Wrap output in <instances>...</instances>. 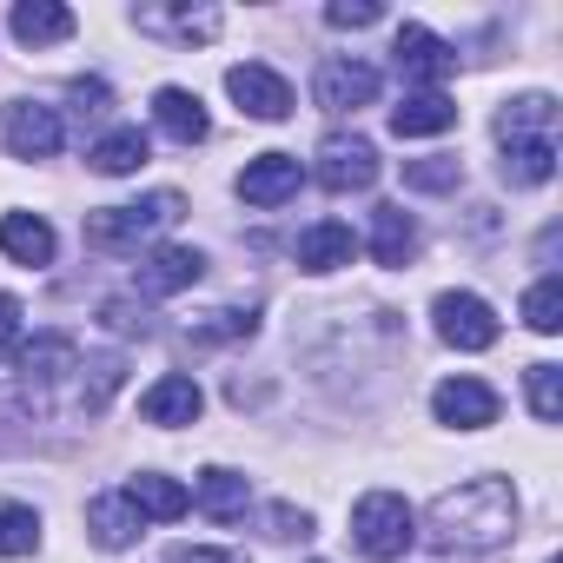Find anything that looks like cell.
I'll use <instances>...</instances> for the list:
<instances>
[{
  "label": "cell",
  "mask_w": 563,
  "mask_h": 563,
  "mask_svg": "<svg viewBox=\"0 0 563 563\" xmlns=\"http://www.w3.org/2000/svg\"><path fill=\"white\" fill-rule=\"evenodd\" d=\"M550 126H556V100H550V93H517V100H504V113H497V146L550 140Z\"/></svg>",
  "instance_id": "24"
},
{
  "label": "cell",
  "mask_w": 563,
  "mask_h": 563,
  "mask_svg": "<svg viewBox=\"0 0 563 563\" xmlns=\"http://www.w3.org/2000/svg\"><path fill=\"white\" fill-rule=\"evenodd\" d=\"M140 523H146V517H140L120 490H107V497L87 504V537H93L100 550H133V543H140Z\"/></svg>",
  "instance_id": "22"
},
{
  "label": "cell",
  "mask_w": 563,
  "mask_h": 563,
  "mask_svg": "<svg viewBox=\"0 0 563 563\" xmlns=\"http://www.w3.org/2000/svg\"><path fill=\"white\" fill-rule=\"evenodd\" d=\"M451 126H457V100H444V93H405L391 107L398 140H431V133H451Z\"/></svg>",
  "instance_id": "20"
},
{
  "label": "cell",
  "mask_w": 563,
  "mask_h": 563,
  "mask_svg": "<svg viewBox=\"0 0 563 563\" xmlns=\"http://www.w3.org/2000/svg\"><path fill=\"white\" fill-rule=\"evenodd\" d=\"M100 325L120 332V339H153V312L133 306V299H107V306H100Z\"/></svg>",
  "instance_id": "34"
},
{
  "label": "cell",
  "mask_w": 563,
  "mask_h": 563,
  "mask_svg": "<svg viewBox=\"0 0 563 563\" xmlns=\"http://www.w3.org/2000/svg\"><path fill=\"white\" fill-rule=\"evenodd\" d=\"M67 93L80 100V113H107V107H113V87H107V80H74Z\"/></svg>",
  "instance_id": "39"
},
{
  "label": "cell",
  "mask_w": 563,
  "mask_h": 563,
  "mask_svg": "<svg viewBox=\"0 0 563 563\" xmlns=\"http://www.w3.org/2000/svg\"><path fill=\"white\" fill-rule=\"evenodd\" d=\"M87 159H93V173H107V179H126V173H140V166L153 159V140H146L140 126H113V133H107V140H100Z\"/></svg>",
  "instance_id": "25"
},
{
  "label": "cell",
  "mask_w": 563,
  "mask_h": 563,
  "mask_svg": "<svg viewBox=\"0 0 563 563\" xmlns=\"http://www.w3.org/2000/svg\"><path fill=\"white\" fill-rule=\"evenodd\" d=\"M34 550H41V510L0 504V556H34Z\"/></svg>",
  "instance_id": "29"
},
{
  "label": "cell",
  "mask_w": 563,
  "mask_h": 563,
  "mask_svg": "<svg viewBox=\"0 0 563 563\" xmlns=\"http://www.w3.org/2000/svg\"><path fill=\"white\" fill-rule=\"evenodd\" d=\"M60 140H67V126H60L54 107H41V100H14L8 107V153L14 159H54Z\"/></svg>",
  "instance_id": "9"
},
{
  "label": "cell",
  "mask_w": 563,
  "mask_h": 563,
  "mask_svg": "<svg viewBox=\"0 0 563 563\" xmlns=\"http://www.w3.org/2000/svg\"><path fill=\"white\" fill-rule=\"evenodd\" d=\"M457 179H464V159H451V153L405 159V186H411V192H451Z\"/></svg>",
  "instance_id": "32"
},
{
  "label": "cell",
  "mask_w": 563,
  "mask_h": 563,
  "mask_svg": "<svg viewBox=\"0 0 563 563\" xmlns=\"http://www.w3.org/2000/svg\"><path fill=\"white\" fill-rule=\"evenodd\" d=\"M0 252H8L14 265H54L60 239H54V225L41 212H8L0 219Z\"/></svg>",
  "instance_id": "19"
},
{
  "label": "cell",
  "mask_w": 563,
  "mask_h": 563,
  "mask_svg": "<svg viewBox=\"0 0 563 563\" xmlns=\"http://www.w3.org/2000/svg\"><path fill=\"white\" fill-rule=\"evenodd\" d=\"M431 411H438V424H451V431H484V424H497V391H490L484 378H444V385L431 391Z\"/></svg>",
  "instance_id": "11"
},
{
  "label": "cell",
  "mask_w": 563,
  "mask_h": 563,
  "mask_svg": "<svg viewBox=\"0 0 563 563\" xmlns=\"http://www.w3.org/2000/svg\"><path fill=\"white\" fill-rule=\"evenodd\" d=\"M166 563H245L239 550H212V543H179V550H166Z\"/></svg>",
  "instance_id": "38"
},
{
  "label": "cell",
  "mask_w": 563,
  "mask_h": 563,
  "mask_svg": "<svg viewBox=\"0 0 563 563\" xmlns=\"http://www.w3.org/2000/svg\"><path fill=\"white\" fill-rule=\"evenodd\" d=\"M199 278H206V252H192V245H159V252L140 258L133 286H140L146 299H173V292L199 286Z\"/></svg>",
  "instance_id": "8"
},
{
  "label": "cell",
  "mask_w": 563,
  "mask_h": 563,
  "mask_svg": "<svg viewBox=\"0 0 563 563\" xmlns=\"http://www.w3.org/2000/svg\"><path fill=\"white\" fill-rule=\"evenodd\" d=\"M192 504H199L212 523H239V517H245V504H252V484H245L239 471L212 464V471H199V484H192Z\"/></svg>",
  "instance_id": "21"
},
{
  "label": "cell",
  "mask_w": 563,
  "mask_h": 563,
  "mask_svg": "<svg viewBox=\"0 0 563 563\" xmlns=\"http://www.w3.org/2000/svg\"><path fill=\"white\" fill-rule=\"evenodd\" d=\"M431 319H438V339L457 345V352H490L497 345V312L477 292H438Z\"/></svg>",
  "instance_id": "5"
},
{
  "label": "cell",
  "mask_w": 563,
  "mask_h": 563,
  "mask_svg": "<svg viewBox=\"0 0 563 563\" xmlns=\"http://www.w3.org/2000/svg\"><path fill=\"white\" fill-rule=\"evenodd\" d=\"M126 385V358L120 352H100V358H80V405H87V418H100L107 411V398Z\"/></svg>",
  "instance_id": "26"
},
{
  "label": "cell",
  "mask_w": 563,
  "mask_h": 563,
  "mask_svg": "<svg viewBox=\"0 0 563 563\" xmlns=\"http://www.w3.org/2000/svg\"><path fill=\"white\" fill-rule=\"evenodd\" d=\"M523 325H530V332H543V339H550V332H563V278H556V272H550V278H537V286L523 292Z\"/></svg>",
  "instance_id": "31"
},
{
  "label": "cell",
  "mask_w": 563,
  "mask_h": 563,
  "mask_svg": "<svg viewBox=\"0 0 563 563\" xmlns=\"http://www.w3.org/2000/svg\"><path fill=\"white\" fill-rule=\"evenodd\" d=\"M140 517H153V523H179L186 510H192V490L179 484V477H159V471H140V477H126V490H120Z\"/></svg>",
  "instance_id": "16"
},
{
  "label": "cell",
  "mask_w": 563,
  "mask_h": 563,
  "mask_svg": "<svg viewBox=\"0 0 563 563\" xmlns=\"http://www.w3.org/2000/svg\"><path fill=\"white\" fill-rule=\"evenodd\" d=\"M27 332V312H21V299L14 292H0V365H8V358H21V339Z\"/></svg>",
  "instance_id": "36"
},
{
  "label": "cell",
  "mask_w": 563,
  "mask_h": 563,
  "mask_svg": "<svg viewBox=\"0 0 563 563\" xmlns=\"http://www.w3.org/2000/svg\"><path fill=\"white\" fill-rule=\"evenodd\" d=\"M133 21H140V34H173V41H212V34H219V14H212V8H199V14H192V8H186V14L140 8Z\"/></svg>",
  "instance_id": "27"
},
{
  "label": "cell",
  "mask_w": 563,
  "mask_h": 563,
  "mask_svg": "<svg viewBox=\"0 0 563 563\" xmlns=\"http://www.w3.org/2000/svg\"><path fill=\"white\" fill-rule=\"evenodd\" d=\"M523 385H530V411H537V424H556V418H563V365H530Z\"/></svg>",
  "instance_id": "33"
},
{
  "label": "cell",
  "mask_w": 563,
  "mask_h": 563,
  "mask_svg": "<svg viewBox=\"0 0 563 563\" xmlns=\"http://www.w3.org/2000/svg\"><path fill=\"white\" fill-rule=\"evenodd\" d=\"M199 411H206V391H199L186 372H166V378H153V385L140 391V418H146V424H159V431L199 424Z\"/></svg>",
  "instance_id": "10"
},
{
  "label": "cell",
  "mask_w": 563,
  "mask_h": 563,
  "mask_svg": "<svg viewBox=\"0 0 563 563\" xmlns=\"http://www.w3.org/2000/svg\"><path fill=\"white\" fill-rule=\"evenodd\" d=\"M312 173H319L325 192H365V186L378 179V146H372L365 133H325Z\"/></svg>",
  "instance_id": "4"
},
{
  "label": "cell",
  "mask_w": 563,
  "mask_h": 563,
  "mask_svg": "<svg viewBox=\"0 0 563 563\" xmlns=\"http://www.w3.org/2000/svg\"><path fill=\"white\" fill-rule=\"evenodd\" d=\"M372 258H378L385 272H405V265L418 258V219H411L405 206H378V212H372Z\"/></svg>",
  "instance_id": "18"
},
{
  "label": "cell",
  "mask_w": 563,
  "mask_h": 563,
  "mask_svg": "<svg viewBox=\"0 0 563 563\" xmlns=\"http://www.w3.org/2000/svg\"><path fill=\"white\" fill-rule=\"evenodd\" d=\"M325 21H332V27H378L385 8H378V0H332Z\"/></svg>",
  "instance_id": "37"
},
{
  "label": "cell",
  "mask_w": 563,
  "mask_h": 563,
  "mask_svg": "<svg viewBox=\"0 0 563 563\" xmlns=\"http://www.w3.org/2000/svg\"><path fill=\"white\" fill-rule=\"evenodd\" d=\"M556 173V146L550 140H517V146H504V179L510 186H543Z\"/></svg>",
  "instance_id": "28"
},
{
  "label": "cell",
  "mask_w": 563,
  "mask_h": 563,
  "mask_svg": "<svg viewBox=\"0 0 563 563\" xmlns=\"http://www.w3.org/2000/svg\"><path fill=\"white\" fill-rule=\"evenodd\" d=\"M153 126H159L166 140H179V146H199V140L212 133L199 93H186V87H159V93H153Z\"/></svg>",
  "instance_id": "17"
},
{
  "label": "cell",
  "mask_w": 563,
  "mask_h": 563,
  "mask_svg": "<svg viewBox=\"0 0 563 563\" xmlns=\"http://www.w3.org/2000/svg\"><path fill=\"white\" fill-rule=\"evenodd\" d=\"M252 332H258V312H252V306H245V312H239V306H219V312H206L199 325H186L192 345H225V339H252Z\"/></svg>",
  "instance_id": "30"
},
{
  "label": "cell",
  "mask_w": 563,
  "mask_h": 563,
  "mask_svg": "<svg viewBox=\"0 0 563 563\" xmlns=\"http://www.w3.org/2000/svg\"><path fill=\"white\" fill-rule=\"evenodd\" d=\"M299 179H306V166H299L292 153H258V159H245V173H239V199H245V206H286V199L299 192Z\"/></svg>",
  "instance_id": "13"
},
{
  "label": "cell",
  "mask_w": 563,
  "mask_h": 563,
  "mask_svg": "<svg viewBox=\"0 0 563 563\" xmlns=\"http://www.w3.org/2000/svg\"><path fill=\"white\" fill-rule=\"evenodd\" d=\"M424 537H431V550H497L504 537H517L510 477H471V484L444 490L424 510Z\"/></svg>",
  "instance_id": "1"
},
{
  "label": "cell",
  "mask_w": 563,
  "mask_h": 563,
  "mask_svg": "<svg viewBox=\"0 0 563 563\" xmlns=\"http://www.w3.org/2000/svg\"><path fill=\"white\" fill-rule=\"evenodd\" d=\"M186 219V199L179 192H146L140 206H107V212H87V245L100 252H140L153 232L179 225Z\"/></svg>",
  "instance_id": "2"
},
{
  "label": "cell",
  "mask_w": 563,
  "mask_h": 563,
  "mask_svg": "<svg viewBox=\"0 0 563 563\" xmlns=\"http://www.w3.org/2000/svg\"><path fill=\"white\" fill-rule=\"evenodd\" d=\"M67 372H80V345L67 332H41L34 345H21V378H27V398H47Z\"/></svg>",
  "instance_id": "14"
},
{
  "label": "cell",
  "mask_w": 563,
  "mask_h": 563,
  "mask_svg": "<svg viewBox=\"0 0 563 563\" xmlns=\"http://www.w3.org/2000/svg\"><path fill=\"white\" fill-rule=\"evenodd\" d=\"M265 537L272 543H306L312 537V517L292 510V504H265Z\"/></svg>",
  "instance_id": "35"
},
{
  "label": "cell",
  "mask_w": 563,
  "mask_h": 563,
  "mask_svg": "<svg viewBox=\"0 0 563 563\" xmlns=\"http://www.w3.org/2000/svg\"><path fill=\"white\" fill-rule=\"evenodd\" d=\"M8 27H14V41L21 47H54V41H74V8H54V0H21V8L8 14Z\"/></svg>",
  "instance_id": "23"
},
{
  "label": "cell",
  "mask_w": 563,
  "mask_h": 563,
  "mask_svg": "<svg viewBox=\"0 0 563 563\" xmlns=\"http://www.w3.org/2000/svg\"><path fill=\"white\" fill-rule=\"evenodd\" d=\"M352 543L372 556V563H398L411 543H418V517L398 490H365L352 504Z\"/></svg>",
  "instance_id": "3"
},
{
  "label": "cell",
  "mask_w": 563,
  "mask_h": 563,
  "mask_svg": "<svg viewBox=\"0 0 563 563\" xmlns=\"http://www.w3.org/2000/svg\"><path fill=\"white\" fill-rule=\"evenodd\" d=\"M312 93H319L325 113H358V107L378 100V67H365V60H325L319 80H312Z\"/></svg>",
  "instance_id": "12"
},
{
  "label": "cell",
  "mask_w": 563,
  "mask_h": 563,
  "mask_svg": "<svg viewBox=\"0 0 563 563\" xmlns=\"http://www.w3.org/2000/svg\"><path fill=\"white\" fill-rule=\"evenodd\" d=\"M292 258H299L306 272H339V265H352V258H358V232H352L345 219H319V225H306V232H299Z\"/></svg>",
  "instance_id": "15"
},
{
  "label": "cell",
  "mask_w": 563,
  "mask_h": 563,
  "mask_svg": "<svg viewBox=\"0 0 563 563\" xmlns=\"http://www.w3.org/2000/svg\"><path fill=\"white\" fill-rule=\"evenodd\" d=\"M225 93H232L239 113H252V120H292V87H286V74H272V67H258V60L232 67V74H225Z\"/></svg>",
  "instance_id": "6"
},
{
  "label": "cell",
  "mask_w": 563,
  "mask_h": 563,
  "mask_svg": "<svg viewBox=\"0 0 563 563\" xmlns=\"http://www.w3.org/2000/svg\"><path fill=\"white\" fill-rule=\"evenodd\" d=\"M391 60H398V74H405V80H418L424 93H438V80L457 67V54H451V47L431 34V27H418V21H405V27H398V41H391Z\"/></svg>",
  "instance_id": "7"
}]
</instances>
